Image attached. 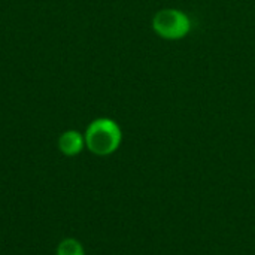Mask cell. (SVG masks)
Returning a JSON list of instances; mask_svg holds the SVG:
<instances>
[{"mask_svg": "<svg viewBox=\"0 0 255 255\" xmlns=\"http://www.w3.org/2000/svg\"><path fill=\"white\" fill-rule=\"evenodd\" d=\"M152 31L163 40L176 42L185 39L193 30L191 16L178 7H163L151 19Z\"/></svg>", "mask_w": 255, "mask_h": 255, "instance_id": "7a4b0ae2", "label": "cell"}, {"mask_svg": "<svg viewBox=\"0 0 255 255\" xmlns=\"http://www.w3.org/2000/svg\"><path fill=\"white\" fill-rule=\"evenodd\" d=\"M85 148L97 155V157H108L118 151L123 143V130L121 126L109 118V117H99L93 120L85 131Z\"/></svg>", "mask_w": 255, "mask_h": 255, "instance_id": "6da1fadb", "label": "cell"}, {"mask_svg": "<svg viewBox=\"0 0 255 255\" xmlns=\"http://www.w3.org/2000/svg\"><path fill=\"white\" fill-rule=\"evenodd\" d=\"M58 149L66 157H76L85 149L84 133L78 130H66L58 137Z\"/></svg>", "mask_w": 255, "mask_h": 255, "instance_id": "3957f363", "label": "cell"}, {"mask_svg": "<svg viewBox=\"0 0 255 255\" xmlns=\"http://www.w3.org/2000/svg\"><path fill=\"white\" fill-rule=\"evenodd\" d=\"M57 255H85L82 244L76 239H64L57 248Z\"/></svg>", "mask_w": 255, "mask_h": 255, "instance_id": "277c9868", "label": "cell"}]
</instances>
